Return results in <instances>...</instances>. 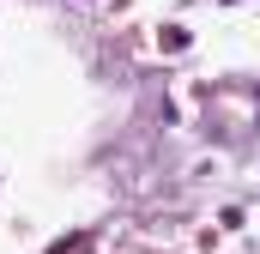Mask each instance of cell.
I'll return each mask as SVG.
<instances>
[{"label":"cell","instance_id":"cell-1","mask_svg":"<svg viewBox=\"0 0 260 254\" xmlns=\"http://www.w3.org/2000/svg\"><path fill=\"white\" fill-rule=\"evenodd\" d=\"M85 248H91V236H73V242H55L49 254H85Z\"/></svg>","mask_w":260,"mask_h":254}]
</instances>
